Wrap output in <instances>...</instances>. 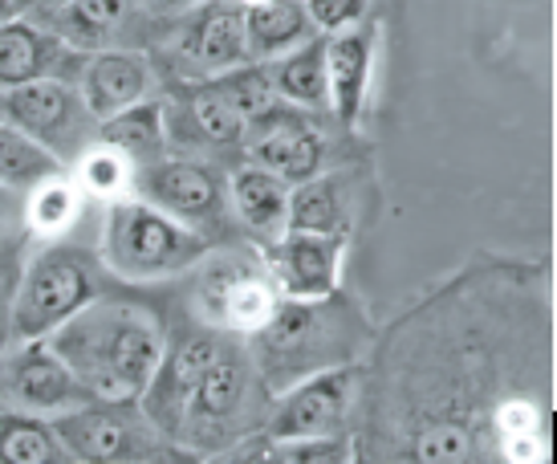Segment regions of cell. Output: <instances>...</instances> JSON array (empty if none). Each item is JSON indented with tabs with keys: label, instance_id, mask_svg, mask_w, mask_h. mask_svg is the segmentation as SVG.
<instances>
[{
	"label": "cell",
	"instance_id": "6da1fadb",
	"mask_svg": "<svg viewBox=\"0 0 557 464\" xmlns=\"http://www.w3.org/2000/svg\"><path fill=\"white\" fill-rule=\"evenodd\" d=\"M46 342L94 400L135 403L159 367L168 326L143 302L102 294L78 314H70L58 330H49Z\"/></svg>",
	"mask_w": 557,
	"mask_h": 464
},
{
	"label": "cell",
	"instance_id": "7a4b0ae2",
	"mask_svg": "<svg viewBox=\"0 0 557 464\" xmlns=\"http://www.w3.org/2000/svg\"><path fill=\"white\" fill-rule=\"evenodd\" d=\"M362 342L367 326L358 309L334 290L325 297H281L269 322L252 330L245 346L269 395H277L306 375L350 363L362 351Z\"/></svg>",
	"mask_w": 557,
	"mask_h": 464
},
{
	"label": "cell",
	"instance_id": "3957f363",
	"mask_svg": "<svg viewBox=\"0 0 557 464\" xmlns=\"http://www.w3.org/2000/svg\"><path fill=\"white\" fill-rule=\"evenodd\" d=\"M269 400L273 395L252 367L245 339H228L212 358V367L200 375L171 444L184 452H200V456H220L236 440L261 432Z\"/></svg>",
	"mask_w": 557,
	"mask_h": 464
},
{
	"label": "cell",
	"instance_id": "277c9868",
	"mask_svg": "<svg viewBox=\"0 0 557 464\" xmlns=\"http://www.w3.org/2000/svg\"><path fill=\"white\" fill-rule=\"evenodd\" d=\"M203 232L187 229L184 220L168 217L147 200H114L102 224V265L119 281H163L191 273L212 253Z\"/></svg>",
	"mask_w": 557,
	"mask_h": 464
},
{
	"label": "cell",
	"instance_id": "5b68a950",
	"mask_svg": "<svg viewBox=\"0 0 557 464\" xmlns=\"http://www.w3.org/2000/svg\"><path fill=\"white\" fill-rule=\"evenodd\" d=\"M102 294H107V278L98 269V257L78 245L49 241L46 248L33 253L16 281L13 302H9V334L13 342L46 339L70 314H78Z\"/></svg>",
	"mask_w": 557,
	"mask_h": 464
},
{
	"label": "cell",
	"instance_id": "8992f818",
	"mask_svg": "<svg viewBox=\"0 0 557 464\" xmlns=\"http://www.w3.org/2000/svg\"><path fill=\"white\" fill-rule=\"evenodd\" d=\"M135 196L163 208L168 217L184 220L187 229L203 232L212 245L233 236V208H228V175L216 163L196 155H163L156 163L135 171Z\"/></svg>",
	"mask_w": 557,
	"mask_h": 464
},
{
	"label": "cell",
	"instance_id": "52a82bcc",
	"mask_svg": "<svg viewBox=\"0 0 557 464\" xmlns=\"http://www.w3.org/2000/svg\"><path fill=\"white\" fill-rule=\"evenodd\" d=\"M0 119L46 147L62 168H74V159L98 139V119L70 77H37L0 90Z\"/></svg>",
	"mask_w": 557,
	"mask_h": 464
},
{
	"label": "cell",
	"instance_id": "ba28073f",
	"mask_svg": "<svg viewBox=\"0 0 557 464\" xmlns=\"http://www.w3.org/2000/svg\"><path fill=\"white\" fill-rule=\"evenodd\" d=\"M191 294H196L200 322L220 334H236V339H248L252 330H261L281 302L277 281L269 278L264 261L248 257V253H220V248H212L196 265Z\"/></svg>",
	"mask_w": 557,
	"mask_h": 464
},
{
	"label": "cell",
	"instance_id": "9c48e42d",
	"mask_svg": "<svg viewBox=\"0 0 557 464\" xmlns=\"http://www.w3.org/2000/svg\"><path fill=\"white\" fill-rule=\"evenodd\" d=\"M49 424L62 440V449L70 452V461H163L168 452H175L168 436L147 424L139 403L94 400L74 407V412L53 416Z\"/></svg>",
	"mask_w": 557,
	"mask_h": 464
},
{
	"label": "cell",
	"instance_id": "30bf717a",
	"mask_svg": "<svg viewBox=\"0 0 557 464\" xmlns=\"http://www.w3.org/2000/svg\"><path fill=\"white\" fill-rule=\"evenodd\" d=\"M362 395V371L355 363L325 367L318 375L297 379L294 387L269 400L261 436L264 440H301V436H342L346 419L355 416Z\"/></svg>",
	"mask_w": 557,
	"mask_h": 464
},
{
	"label": "cell",
	"instance_id": "8fae6325",
	"mask_svg": "<svg viewBox=\"0 0 557 464\" xmlns=\"http://www.w3.org/2000/svg\"><path fill=\"white\" fill-rule=\"evenodd\" d=\"M82 403H94V395L46 339L13 342L0 351V412L53 419Z\"/></svg>",
	"mask_w": 557,
	"mask_h": 464
},
{
	"label": "cell",
	"instance_id": "7c38bea8",
	"mask_svg": "<svg viewBox=\"0 0 557 464\" xmlns=\"http://www.w3.org/2000/svg\"><path fill=\"white\" fill-rule=\"evenodd\" d=\"M240 151L248 163L269 168L289 187L330 163V139L318 123V110H301L294 102H277L273 110L248 119L240 131Z\"/></svg>",
	"mask_w": 557,
	"mask_h": 464
},
{
	"label": "cell",
	"instance_id": "4fadbf2b",
	"mask_svg": "<svg viewBox=\"0 0 557 464\" xmlns=\"http://www.w3.org/2000/svg\"><path fill=\"white\" fill-rule=\"evenodd\" d=\"M168 62L180 77H216L248 62L245 0H203L175 21Z\"/></svg>",
	"mask_w": 557,
	"mask_h": 464
},
{
	"label": "cell",
	"instance_id": "5bb4252c",
	"mask_svg": "<svg viewBox=\"0 0 557 464\" xmlns=\"http://www.w3.org/2000/svg\"><path fill=\"white\" fill-rule=\"evenodd\" d=\"M236 334H220L212 326H187L184 334H168V346H163V355H159V367L156 375L147 379V387L139 391V412L147 416V424L163 432L171 440L175 428H180V416H184L187 400H191V391L200 383V375L212 367V358L220 355V346Z\"/></svg>",
	"mask_w": 557,
	"mask_h": 464
},
{
	"label": "cell",
	"instance_id": "9a60e30c",
	"mask_svg": "<svg viewBox=\"0 0 557 464\" xmlns=\"http://www.w3.org/2000/svg\"><path fill=\"white\" fill-rule=\"evenodd\" d=\"M180 98H163V119H168V151L171 155H203L240 147L245 119L233 110L216 86V77H184Z\"/></svg>",
	"mask_w": 557,
	"mask_h": 464
},
{
	"label": "cell",
	"instance_id": "2e32d148",
	"mask_svg": "<svg viewBox=\"0 0 557 464\" xmlns=\"http://www.w3.org/2000/svg\"><path fill=\"white\" fill-rule=\"evenodd\" d=\"M346 236L285 229L264 245V269L277 281L281 297H325L338 290Z\"/></svg>",
	"mask_w": 557,
	"mask_h": 464
},
{
	"label": "cell",
	"instance_id": "e0dca14e",
	"mask_svg": "<svg viewBox=\"0 0 557 464\" xmlns=\"http://www.w3.org/2000/svg\"><path fill=\"white\" fill-rule=\"evenodd\" d=\"M74 86H78L82 102L90 107L94 119H107L114 110L156 94V65L143 49H94L82 58Z\"/></svg>",
	"mask_w": 557,
	"mask_h": 464
},
{
	"label": "cell",
	"instance_id": "ac0fdd59",
	"mask_svg": "<svg viewBox=\"0 0 557 464\" xmlns=\"http://www.w3.org/2000/svg\"><path fill=\"white\" fill-rule=\"evenodd\" d=\"M374 70V25L325 33V77H330V114L342 131H355L367 107Z\"/></svg>",
	"mask_w": 557,
	"mask_h": 464
},
{
	"label": "cell",
	"instance_id": "d6986e66",
	"mask_svg": "<svg viewBox=\"0 0 557 464\" xmlns=\"http://www.w3.org/2000/svg\"><path fill=\"white\" fill-rule=\"evenodd\" d=\"M70 62H82V53L65 46L53 29L29 16L0 21V90L37 82V77H65Z\"/></svg>",
	"mask_w": 557,
	"mask_h": 464
},
{
	"label": "cell",
	"instance_id": "ffe728a7",
	"mask_svg": "<svg viewBox=\"0 0 557 464\" xmlns=\"http://www.w3.org/2000/svg\"><path fill=\"white\" fill-rule=\"evenodd\" d=\"M228 208L236 229L248 232L257 245H269L285 232L289 220V184L261 163H240L228 171Z\"/></svg>",
	"mask_w": 557,
	"mask_h": 464
},
{
	"label": "cell",
	"instance_id": "44dd1931",
	"mask_svg": "<svg viewBox=\"0 0 557 464\" xmlns=\"http://www.w3.org/2000/svg\"><path fill=\"white\" fill-rule=\"evenodd\" d=\"M313 21L301 0H245L248 62H273L313 37Z\"/></svg>",
	"mask_w": 557,
	"mask_h": 464
},
{
	"label": "cell",
	"instance_id": "7402d4cb",
	"mask_svg": "<svg viewBox=\"0 0 557 464\" xmlns=\"http://www.w3.org/2000/svg\"><path fill=\"white\" fill-rule=\"evenodd\" d=\"M139 0H65L58 13L46 21L70 49L94 53V49H110L119 41V33L131 25Z\"/></svg>",
	"mask_w": 557,
	"mask_h": 464
},
{
	"label": "cell",
	"instance_id": "603a6c76",
	"mask_svg": "<svg viewBox=\"0 0 557 464\" xmlns=\"http://www.w3.org/2000/svg\"><path fill=\"white\" fill-rule=\"evenodd\" d=\"M98 143H110L114 151H123L135 168L156 163L168 155V119H163V98H139L131 107L114 110L107 119H98Z\"/></svg>",
	"mask_w": 557,
	"mask_h": 464
},
{
	"label": "cell",
	"instance_id": "cb8c5ba5",
	"mask_svg": "<svg viewBox=\"0 0 557 464\" xmlns=\"http://www.w3.org/2000/svg\"><path fill=\"white\" fill-rule=\"evenodd\" d=\"M269 74L277 86L281 102H294L301 110H318L330 114V77H325V33H313L301 46H294L289 53L273 58Z\"/></svg>",
	"mask_w": 557,
	"mask_h": 464
},
{
	"label": "cell",
	"instance_id": "d4e9b609",
	"mask_svg": "<svg viewBox=\"0 0 557 464\" xmlns=\"http://www.w3.org/2000/svg\"><path fill=\"white\" fill-rule=\"evenodd\" d=\"M285 229L346 236L350 232V192L342 175H310L289 187V220Z\"/></svg>",
	"mask_w": 557,
	"mask_h": 464
},
{
	"label": "cell",
	"instance_id": "484cf974",
	"mask_svg": "<svg viewBox=\"0 0 557 464\" xmlns=\"http://www.w3.org/2000/svg\"><path fill=\"white\" fill-rule=\"evenodd\" d=\"M82 212V187L74 180H65V171L58 175H46L41 184H33L25 196H21V217H25V229L37 232V236H62L65 229H74V220Z\"/></svg>",
	"mask_w": 557,
	"mask_h": 464
},
{
	"label": "cell",
	"instance_id": "4316f807",
	"mask_svg": "<svg viewBox=\"0 0 557 464\" xmlns=\"http://www.w3.org/2000/svg\"><path fill=\"white\" fill-rule=\"evenodd\" d=\"M0 461L4 464H62L70 452L53 432V424L41 416L0 412Z\"/></svg>",
	"mask_w": 557,
	"mask_h": 464
},
{
	"label": "cell",
	"instance_id": "83f0119b",
	"mask_svg": "<svg viewBox=\"0 0 557 464\" xmlns=\"http://www.w3.org/2000/svg\"><path fill=\"white\" fill-rule=\"evenodd\" d=\"M74 171H78L74 184L82 187V196L114 204V200H126V196L135 192V171L139 168H135L123 151H114L110 143L94 139L90 147L74 159Z\"/></svg>",
	"mask_w": 557,
	"mask_h": 464
},
{
	"label": "cell",
	"instance_id": "f1b7e54d",
	"mask_svg": "<svg viewBox=\"0 0 557 464\" xmlns=\"http://www.w3.org/2000/svg\"><path fill=\"white\" fill-rule=\"evenodd\" d=\"M65 171L46 147H37L29 135H21L16 126H9L0 119V187L9 192H29L33 184H41L46 175H58Z\"/></svg>",
	"mask_w": 557,
	"mask_h": 464
},
{
	"label": "cell",
	"instance_id": "f546056e",
	"mask_svg": "<svg viewBox=\"0 0 557 464\" xmlns=\"http://www.w3.org/2000/svg\"><path fill=\"white\" fill-rule=\"evenodd\" d=\"M216 86L224 90V98L233 102V110L245 123L281 102L277 86H273V74H269L264 62H245V65H236V70H224V74H216Z\"/></svg>",
	"mask_w": 557,
	"mask_h": 464
},
{
	"label": "cell",
	"instance_id": "4dcf8cb0",
	"mask_svg": "<svg viewBox=\"0 0 557 464\" xmlns=\"http://www.w3.org/2000/svg\"><path fill=\"white\" fill-rule=\"evenodd\" d=\"M264 461L281 464H342L350 461L346 436H301V440H269Z\"/></svg>",
	"mask_w": 557,
	"mask_h": 464
},
{
	"label": "cell",
	"instance_id": "1f68e13d",
	"mask_svg": "<svg viewBox=\"0 0 557 464\" xmlns=\"http://www.w3.org/2000/svg\"><path fill=\"white\" fill-rule=\"evenodd\" d=\"M306 13H310L313 29L322 33H342V29H355L367 21V9L371 0H301Z\"/></svg>",
	"mask_w": 557,
	"mask_h": 464
},
{
	"label": "cell",
	"instance_id": "d6a6232c",
	"mask_svg": "<svg viewBox=\"0 0 557 464\" xmlns=\"http://www.w3.org/2000/svg\"><path fill=\"white\" fill-rule=\"evenodd\" d=\"M21 192H9V187H0V253H9L16 245V236H21Z\"/></svg>",
	"mask_w": 557,
	"mask_h": 464
},
{
	"label": "cell",
	"instance_id": "836d02e7",
	"mask_svg": "<svg viewBox=\"0 0 557 464\" xmlns=\"http://www.w3.org/2000/svg\"><path fill=\"white\" fill-rule=\"evenodd\" d=\"M139 4L147 9V16H156V21H180V16L191 13L203 0H139Z\"/></svg>",
	"mask_w": 557,
	"mask_h": 464
},
{
	"label": "cell",
	"instance_id": "e575fe53",
	"mask_svg": "<svg viewBox=\"0 0 557 464\" xmlns=\"http://www.w3.org/2000/svg\"><path fill=\"white\" fill-rule=\"evenodd\" d=\"M13 4H16V16H29V21H37V25H46L65 0H13Z\"/></svg>",
	"mask_w": 557,
	"mask_h": 464
},
{
	"label": "cell",
	"instance_id": "d590c367",
	"mask_svg": "<svg viewBox=\"0 0 557 464\" xmlns=\"http://www.w3.org/2000/svg\"><path fill=\"white\" fill-rule=\"evenodd\" d=\"M9 16H16V4L13 0H0V21H9Z\"/></svg>",
	"mask_w": 557,
	"mask_h": 464
},
{
	"label": "cell",
	"instance_id": "8d00e7d4",
	"mask_svg": "<svg viewBox=\"0 0 557 464\" xmlns=\"http://www.w3.org/2000/svg\"><path fill=\"white\" fill-rule=\"evenodd\" d=\"M4 290H9V273H0V297H4Z\"/></svg>",
	"mask_w": 557,
	"mask_h": 464
}]
</instances>
